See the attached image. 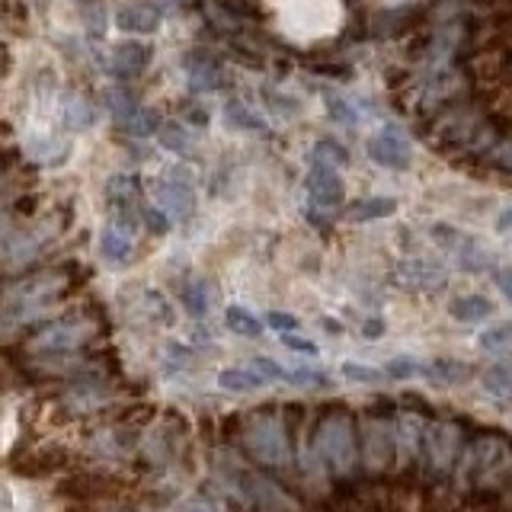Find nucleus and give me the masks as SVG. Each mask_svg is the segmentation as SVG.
<instances>
[{
  "label": "nucleus",
  "instance_id": "nucleus-1",
  "mask_svg": "<svg viewBox=\"0 0 512 512\" xmlns=\"http://www.w3.org/2000/svg\"><path fill=\"white\" fill-rule=\"evenodd\" d=\"M461 458V477L471 490H496L512 474V445L500 436H477Z\"/></svg>",
  "mask_w": 512,
  "mask_h": 512
},
{
  "label": "nucleus",
  "instance_id": "nucleus-2",
  "mask_svg": "<svg viewBox=\"0 0 512 512\" xmlns=\"http://www.w3.org/2000/svg\"><path fill=\"white\" fill-rule=\"evenodd\" d=\"M461 455V432L455 423H439L429 429L426 436V458L436 471H445L452 468Z\"/></svg>",
  "mask_w": 512,
  "mask_h": 512
},
{
  "label": "nucleus",
  "instance_id": "nucleus-3",
  "mask_svg": "<svg viewBox=\"0 0 512 512\" xmlns=\"http://www.w3.org/2000/svg\"><path fill=\"white\" fill-rule=\"evenodd\" d=\"M368 154H372L375 164L388 167V170H407L410 167V141L397 132H381L368 141Z\"/></svg>",
  "mask_w": 512,
  "mask_h": 512
},
{
  "label": "nucleus",
  "instance_id": "nucleus-4",
  "mask_svg": "<svg viewBox=\"0 0 512 512\" xmlns=\"http://www.w3.org/2000/svg\"><path fill=\"white\" fill-rule=\"evenodd\" d=\"M164 23V13L154 4H128L122 10H116V26L122 32H132V36H148V32H157V26Z\"/></svg>",
  "mask_w": 512,
  "mask_h": 512
},
{
  "label": "nucleus",
  "instance_id": "nucleus-5",
  "mask_svg": "<svg viewBox=\"0 0 512 512\" xmlns=\"http://www.w3.org/2000/svg\"><path fill=\"white\" fill-rule=\"evenodd\" d=\"M308 189H311V199L324 208H333L343 202V180L336 176V170L330 164H314L311 176H308Z\"/></svg>",
  "mask_w": 512,
  "mask_h": 512
},
{
  "label": "nucleus",
  "instance_id": "nucleus-6",
  "mask_svg": "<svg viewBox=\"0 0 512 512\" xmlns=\"http://www.w3.org/2000/svg\"><path fill=\"white\" fill-rule=\"evenodd\" d=\"M320 448L333 464H346L352 455V442H349V429L346 423H330L324 432H320Z\"/></svg>",
  "mask_w": 512,
  "mask_h": 512
},
{
  "label": "nucleus",
  "instance_id": "nucleus-7",
  "mask_svg": "<svg viewBox=\"0 0 512 512\" xmlns=\"http://www.w3.org/2000/svg\"><path fill=\"white\" fill-rule=\"evenodd\" d=\"M490 314H493V301H487L484 295H464V298L452 301V317L464 320V324H471V320H484Z\"/></svg>",
  "mask_w": 512,
  "mask_h": 512
},
{
  "label": "nucleus",
  "instance_id": "nucleus-8",
  "mask_svg": "<svg viewBox=\"0 0 512 512\" xmlns=\"http://www.w3.org/2000/svg\"><path fill=\"white\" fill-rule=\"evenodd\" d=\"M484 391L496 400L509 404L512 400V365H493L484 372Z\"/></svg>",
  "mask_w": 512,
  "mask_h": 512
},
{
  "label": "nucleus",
  "instance_id": "nucleus-9",
  "mask_svg": "<svg viewBox=\"0 0 512 512\" xmlns=\"http://www.w3.org/2000/svg\"><path fill=\"white\" fill-rule=\"evenodd\" d=\"M410 269V282L413 285H423V288H442L448 282L445 276V269L442 266H432V263H423V260H416L407 266Z\"/></svg>",
  "mask_w": 512,
  "mask_h": 512
},
{
  "label": "nucleus",
  "instance_id": "nucleus-10",
  "mask_svg": "<svg viewBox=\"0 0 512 512\" xmlns=\"http://www.w3.org/2000/svg\"><path fill=\"white\" fill-rule=\"evenodd\" d=\"M397 208L394 199H365V202H356L349 208V218L352 221H372V218H384L391 215Z\"/></svg>",
  "mask_w": 512,
  "mask_h": 512
},
{
  "label": "nucleus",
  "instance_id": "nucleus-11",
  "mask_svg": "<svg viewBox=\"0 0 512 512\" xmlns=\"http://www.w3.org/2000/svg\"><path fill=\"white\" fill-rule=\"evenodd\" d=\"M144 64H148V52H144L141 45H119L116 48V68L122 74H135L144 68Z\"/></svg>",
  "mask_w": 512,
  "mask_h": 512
},
{
  "label": "nucleus",
  "instance_id": "nucleus-12",
  "mask_svg": "<svg viewBox=\"0 0 512 512\" xmlns=\"http://www.w3.org/2000/svg\"><path fill=\"white\" fill-rule=\"evenodd\" d=\"M480 346L487 352H512V320L509 324H496L487 333H480Z\"/></svg>",
  "mask_w": 512,
  "mask_h": 512
},
{
  "label": "nucleus",
  "instance_id": "nucleus-13",
  "mask_svg": "<svg viewBox=\"0 0 512 512\" xmlns=\"http://www.w3.org/2000/svg\"><path fill=\"white\" fill-rule=\"evenodd\" d=\"M103 247H106L109 256H125L128 253V237L125 234H116V231H106Z\"/></svg>",
  "mask_w": 512,
  "mask_h": 512
},
{
  "label": "nucleus",
  "instance_id": "nucleus-14",
  "mask_svg": "<svg viewBox=\"0 0 512 512\" xmlns=\"http://www.w3.org/2000/svg\"><path fill=\"white\" fill-rule=\"evenodd\" d=\"M343 375H349L352 381H381V372H375V368L368 365H343Z\"/></svg>",
  "mask_w": 512,
  "mask_h": 512
},
{
  "label": "nucleus",
  "instance_id": "nucleus-15",
  "mask_svg": "<svg viewBox=\"0 0 512 512\" xmlns=\"http://www.w3.org/2000/svg\"><path fill=\"white\" fill-rule=\"evenodd\" d=\"M231 327L234 330H240V333H260V324L250 317V314H244V311H231Z\"/></svg>",
  "mask_w": 512,
  "mask_h": 512
},
{
  "label": "nucleus",
  "instance_id": "nucleus-16",
  "mask_svg": "<svg viewBox=\"0 0 512 512\" xmlns=\"http://www.w3.org/2000/svg\"><path fill=\"white\" fill-rule=\"evenodd\" d=\"M68 122H71L74 128H84V125H90V122H93V109H87L84 103H77V106L68 112Z\"/></svg>",
  "mask_w": 512,
  "mask_h": 512
},
{
  "label": "nucleus",
  "instance_id": "nucleus-17",
  "mask_svg": "<svg viewBox=\"0 0 512 512\" xmlns=\"http://www.w3.org/2000/svg\"><path fill=\"white\" fill-rule=\"evenodd\" d=\"M493 279H496V285L503 288V295H506V298L512 301V269H500V272H496Z\"/></svg>",
  "mask_w": 512,
  "mask_h": 512
},
{
  "label": "nucleus",
  "instance_id": "nucleus-18",
  "mask_svg": "<svg viewBox=\"0 0 512 512\" xmlns=\"http://www.w3.org/2000/svg\"><path fill=\"white\" fill-rule=\"evenodd\" d=\"M288 346H292V349H298V352H308V356H314V352H317V346L314 343H304V340H295V336H288V340H285Z\"/></svg>",
  "mask_w": 512,
  "mask_h": 512
},
{
  "label": "nucleus",
  "instance_id": "nucleus-19",
  "mask_svg": "<svg viewBox=\"0 0 512 512\" xmlns=\"http://www.w3.org/2000/svg\"><path fill=\"white\" fill-rule=\"evenodd\" d=\"M272 324H276L279 330L285 327V330H295L298 327V320L295 317H285V314H272Z\"/></svg>",
  "mask_w": 512,
  "mask_h": 512
},
{
  "label": "nucleus",
  "instance_id": "nucleus-20",
  "mask_svg": "<svg viewBox=\"0 0 512 512\" xmlns=\"http://www.w3.org/2000/svg\"><path fill=\"white\" fill-rule=\"evenodd\" d=\"M496 228H500V231H512V208H506V212L500 215V221H496Z\"/></svg>",
  "mask_w": 512,
  "mask_h": 512
}]
</instances>
